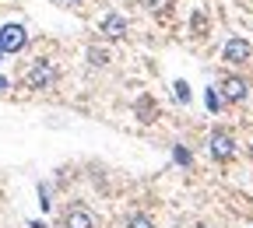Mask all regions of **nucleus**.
Segmentation results:
<instances>
[{
  "label": "nucleus",
  "mask_w": 253,
  "mask_h": 228,
  "mask_svg": "<svg viewBox=\"0 0 253 228\" xmlns=\"http://www.w3.org/2000/svg\"><path fill=\"white\" fill-rule=\"evenodd\" d=\"M21 81H25L28 91H53V88L60 84V67H56L53 60L39 56V60H32L28 67H25Z\"/></svg>",
  "instance_id": "f257e3e1"
},
{
  "label": "nucleus",
  "mask_w": 253,
  "mask_h": 228,
  "mask_svg": "<svg viewBox=\"0 0 253 228\" xmlns=\"http://www.w3.org/2000/svg\"><path fill=\"white\" fill-rule=\"evenodd\" d=\"M208 154L218 161V165H229V161L239 154V144H236V134L229 126H214L208 134Z\"/></svg>",
  "instance_id": "f03ea898"
},
{
  "label": "nucleus",
  "mask_w": 253,
  "mask_h": 228,
  "mask_svg": "<svg viewBox=\"0 0 253 228\" xmlns=\"http://www.w3.org/2000/svg\"><path fill=\"white\" fill-rule=\"evenodd\" d=\"M214 88H218L221 99H225V106H243V102L250 99V88H253V84H250L243 74H232V71H229V74H221V77H218Z\"/></svg>",
  "instance_id": "7ed1b4c3"
},
{
  "label": "nucleus",
  "mask_w": 253,
  "mask_h": 228,
  "mask_svg": "<svg viewBox=\"0 0 253 228\" xmlns=\"http://www.w3.org/2000/svg\"><path fill=\"white\" fill-rule=\"evenodd\" d=\"M60 228H99V218H95V211L81 200L67 204L60 214Z\"/></svg>",
  "instance_id": "20e7f679"
},
{
  "label": "nucleus",
  "mask_w": 253,
  "mask_h": 228,
  "mask_svg": "<svg viewBox=\"0 0 253 228\" xmlns=\"http://www.w3.org/2000/svg\"><path fill=\"white\" fill-rule=\"evenodd\" d=\"M28 46V28L21 21H7V25H0V49H4L7 56L11 53H21Z\"/></svg>",
  "instance_id": "39448f33"
},
{
  "label": "nucleus",
  "mask_w": 253,
  "mask_h": 228,
  "mask_svg": "<svg viewBox=\"0 0 253 228\" xmlns=\"http://www.w3.org/2000/svg\"><path fill=\"white\" fill-rule=\"evenodd\" d=\"M126 32H130V21H126V14H120V11H109V14L99 21L102 42H120V39H126Z\"/></svg>",
  "instance_id": "423d86ee"
},
{
  "label": "nucleus",
  "mask_w": 253,
  "mask_h": 228,
  "mask_svg": "<svg viewBox=\"0 0 253 228\" xmlns=\"http://www.w3.org/2000/svg\"><path fill=\"white\" fill-rule=\"evenodd\" d=\"M250 56H253V46L243 36H232V39H225V46H221V60H225L229 67H243V63H250Z\"/></svg>",
  "instance_id": "0eeeda50"
},
{
  "label": "nucleus",
  "mask_w": 253,
  "mask_h": 228,
  "mask_svg": "<svg viewBox=\"0 0 253 228\" xmlns=\"http://www.w3.org/2000/svg\"><path fill=\"white\" fill-rule=\"evenodd\" d=\"M134 116H137V123H144V126H151V123H155V116H158V106H155V99H151L148 91L134 99Z\"/></svg>",
  "instance_id": "6e6552de"
},
{
  "label": "nucleus",
  "mask_w": 253,
  "mask_h": 228,
  "mask_svg": "<svg viewBox=\"0 0 253 228\" xmlns=\"http://www.w3.org/2000/svg\"><path fill=\"white\" fill-rule=\"evenodd\" d=\"M120 228H155V218L144 214V211H134V214H126L120 221Z\"/></svg>",
  "instance_id": "1a4fd4ad"
},
{
  "label": "nucleus",
  "mask_w": 253,
  "mask_h": 228,
  "mask_svg": "<svg viewBox=\"0 0 253 228\" xmlns=\"http://www.w3.org/2000/svg\"><path fill=\"white\" fill-rule=\"evenodd\" d=\"M172 161L179 169H190V165H194V151H190L186 144H172Z\"/></svg>",
  "instance_id": "9d476101"
},
{
  "label": "nucleus",
  "mask_w": 253,
  "mask_h": 228,
  "mask_svg": "<svg viewBox=\"0 0 253 228\" xmlns=\"http://www.w3.org/2000/svg\"><path fill=\"white\" fill-rule=\"evenodd\" d=\"M36 193H39V207H42V214H49V211H53V186H49V183H39Z\"/></svg>",
  "instance_id": "9b49d317"
},
{
  "label": "nucleus",
  "mask_w": 253,
  "mask_h": 228,
  "mask_svg": "<svg viewBox=\"0 0 253 228\" xmlns=\"http://www.w3.org/2000/svg\"><path fill=\"white\" fill-rule=\"evenodd\" d=\"M204 106H208V113H221L225 99L218 95V88H204Z\"/></svg>",
  "instance_id": "f8f14e48"
},
{
  "label": "nucleus",
  "mask_w": 253,
  "mask_h": 228,
  "mask_svg": "<svg viewBox=\"0 0 253 228\" xmlns=\"http://www.w3.org/2000/svg\"><path fill=\"white\" fill-rule=\"evenodd\" d=\"M144 4H148V11L155 18H169L172 14V0H144Z\"/></svg>",
  "instance_id": "ddd939ff"
},
{
  "label": "nucleus",
  "mask_w": 253,
  "mask_h": 228,
  "mask_svg": "<svg viewBox=\"0 0 253 228\" xmlns=\"http://www.w3.org/2000/svg\"><path fill=\"white\" fill-rule=\"evenodd\" d=\"M88 60H91V67H106V63H109V49H102V46H88Z\"/></svg>",
  "instance_id": "4468645a"
},
{
  "label": "nucleus",
  "mask_w": 253,
  "mask_h": 228,
  "mask_svg": "<svg viewBox=\"0 0 253 228\" xmlns=\"http://www.w3.org/2000/svg\"><path fill=\"white\" fill-rule=\"evenodd\" d=\"M172 95H176L179 106H190V84L186 81H172Z\"/></svg>",
  "instance_id": "2eb2a0df"
},
{
  "label": "nucleus",
  "mask_w": 253,
  "mask_h": 228,
  "mask_svg": "<svg viewBox=\"0 0 253 228\" xmlns=\"http://www.w3.org/2000/svg\"><path fill=\"white\" fill-rule=\"evenodd\" d=\"M7 88H11V81H7V77H4V74H0V95H4V91H7Z\"/></svg>",
  "instance_id": "dca6fc26"
},
{
  "label": "nucleus",
  "mask_w": 253,
  "mask_h": 228,
  "mask_svg": "<svg viewBox=\"0 0 253 228\" xmlns=\"http://www.w3.org/2000/svg\"><path fill=\"white\" fill-rule=\"evenodd\" d=\"M28 228H46V221H39V218H32V221H28Z\"/></svg>",
  "instance_id": "f3484780"
},
{
  "label": "nucleus",
  "mask_w": 253,
  "mask_h": 228,
  "mask_svg": "<svg viewBox=\"0 0 253 228\" xmlns=\"http://www.w3.org/2000/svg\"><path fill=\"white\" fill-rule=\"evenodd\" d=\"M63 4H67V7H78V4H81V0H63Z\"/></svg>",
  "instance_id": "a211bd4d"
},
{
  "label": "nucleus",
  "mask_w": 253,
  "mask_h": 228,
  "mask_svg": "<svg viewBox=\"0 0 253 228\" xmlns=\"http://www.w3.org/2000/svg\"><path fill=\"white\" fill-rule=\"evenodd\" d=\"M4 56H7V53H4V49H0V63H4Z\"/></svg>",
  "instance_id": "6ab92c4d"
},
{
  "label": "nucleus",
  "mask_w": 253,
  "mask_h": 228,
  "mask_svg": "<svg viewBox=\"0 0 253 228\" xmlns=\"http://www.w3.org/2000/svg\"><path fill=\"white\" fill-rule=\"evenodd\" d=\"M197 228H211V225H197Z\"/></svg>",
  "instance_id": "aec40b11"
},
{
  "label": "nucleus",
  "mask_w": 253,
  "mask_h": 228,
  "mask_svg": "<svg viewBox=\"0 0 253 228\" xmlns=\"http://www.w3.org/2000/svg\"><path fill=\"white\" fill-rule=\"evenodd\" d=\"M246 228H253V221H250V225H246Z\"/></svg>",
  "instance_id": "412c9836"
}]
</instances>
